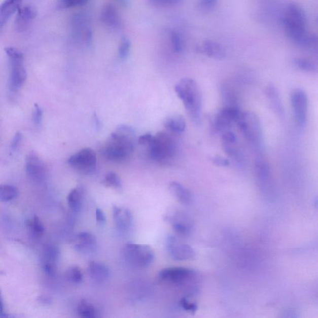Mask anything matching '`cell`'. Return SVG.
Wrapping results in <instances>:
<instances>
[{
	"label": "cell",
	"instance_id": "1",
	"mask_svg": "<svg viewBox=\"0 0 318 318\" xmlns=\"http://www.w3.org/2000/svg\"><path fill=\"white\" fill-rule=\"evenodd\" d=\"M136 135L133 128L127 125L118 126L107 141L103 156L110 161H125L133 153Z\"/></svg>",
	"mask_w": 318,
	"mask_h": 318
},
{
	"label": "cell",
	"instance_id": "2",
	"mask_svg": "<svg viewBox=\"0 0 318 318\" xmlns=\"http://www.w3.org/2000/svg\"><path fill=\"white\" fill-rule=\"evenodd\" d=\"M179 98L183 101L185 109L193 122H200L201 93L200 87L194 80L184 78L175 86Z\"/></svg>",
	"mask_w": 318,
	"mask_h": 318
},
{
	"label": "cell",
	"instance_id": "3",
	"mask_svg": "<svg viewBox=\"0 0 318 318\" xmlns=\"http://www.w3.org/2000/svg\"><path fill=\"white\" fill-rule=\"evenodd\" d=\"M284 23L287 34L291 40L298 44L306 43V16L299 5L295 4L288 5Z\"/></svg>",
	"mask_w": 318,
	"mask_h": 318
},
{
	"label": "cell",
	"instance_id": "4",
	"mask_svg": "<svg viewBox=\"0 0 318 318\" xmlns=\"http://www.w3.org/2000/svg\"><path fill=\"white\" fill-rule=\"evenodd\" d=\"M237 124L257 153L261 154L263 150V133L261 121L257 115L251 112L242 113Z\"/></svg>",
	"mask_w": 318,
	"mask_h": 318
},
{
	"label": "cell",
	"instance_id": "5",
	"mask_svg": "<svg viewBox=\"0 0 318 318\" xmlns=\"http://www.w3.org/2000/svg\"><path fill=\"white\" fill-rule=\"evenodd\" d=\"M148 146L149 157L155 161L163 164L170 162L176 154V143L173 138L165 132H159L154 135Z\"/></svg>",
	"mask_w": 318,
	"mask_h": 318
},
{
	"label": "cell",
	"instance_id": "6",
	"mask_svg": "<svg viewBox=\"0 0 318 318\" xmlns=\"http://www.w3.org/2000/svg\"><path fill=\"white\" fill-rule=\"evenodd\" d=\"M10 64V92L16 93L26 82L27 73L24 65V55L21 51L13 47L5 49Z\"/></svg>",
	"mask_w": 318,
	"mask_h": 318
},
{
	"label": "cell",
	"instance_id": "7",
	"mask_svg": "<svg viewBox=\"0 0 318 318\" xmlns=\"http://www.w3.org/2000/svg\"><path fill=\"white\" fill-rule=\"evenodd\" d=\"M124 256L129 263L135 267L145 268L152 264L154 253L150 246L129 243L124 249Z\"/></svg>",
	"mask_w": 318,
	"mask_h": 318
},
{
	"label": "cell",
	"instance_id": "8",
	"mask_svg": "<svg viewBox=\"0 0 318 318\" xmlns=\"http://www.w3.org/2000/svg\"><path fill=\"white\" fill-rule=\"evenodd\" d=\"M296 126L305 129L308 122L309 102L306 93L301 88L293 90L290 96Z\"/></svg>",
	"mask_w": 318,
	"mask_h": 318
},
{
	"label": "cell",
	"instance_id": "9",
	"mask_svg": "<svg viewBox=\"0 0 318 318\" xmlns=\"http://www.w3.org/2000/svg\"><path fill=\"white\" fill-rule=\"evenodd\" d=\"M68 164L79 172L89 175L96 170L97 165L96 154L92 149H83L69 157Z\"/></svg>",
	"mask_w": 318,
	"mask_h": 318
},
{
	"label": "cell",
	"instance_id": "10",
	"mask_svg": "<svg viewBox=\"0 0 318 318\" xmlns=\"http://www.w3.org/2000/svg\"><path fill=\"white\" fill-rule=\"evenodd\" d=\"M165 220L180 236H187L192 233L194 223L190 216L179 209H172L166 214Z\"/></svg>",
	"mask_w": 318,
	"mask_h": 318
},
{
	"label": "cell",
	"instance_id": "11",
	"mask_svg": "<svg viewBox=\"0 0 318 318\" xmlns=\"http://www.w3.org/2000/svg\"><path fill=\"white\" fill-rule=\"evenodd\" d=\"M196 272L185 267H170L160 271L159 278L165 284L182 286L195 278Z\"/></svg>",
	"mask_w": 318,
	"mask_h": 318
},
{
	"label": "cell",
	"instance_id": "12",
	"mask_svg": "<svg viewBox=\"0 0 318 318\" xmlns=\"http://www.w3.org/2000/svg\"><path fill=\"white\" fill-rule=\"evenodd\" d=\"M166 248L171 258L175 261H188L195 257V252L190 245L181 241L174 236L167 237Z\"/></svg>",
	"mask_w": 318,
	"mask_h": 318
},
{
	"label": "cell",
	"instance_id": "13",
	"mask_svg": "<svg viewBox=\"0 0 318 318\" xmlns=\"http://www.w3.org/2000/svg\"><path fill=\"white\" fill-rule=\"evenodd\" d=\"M25 168L27 176L37 183H42L48 176L45 164L34 152H29L26 159Z\"/></svg>",
	"mask_w": 318,
	"mask_h": 318
},
{
	"label": "cell",
	"instance_id": "14",
	"mask_svg": "<svg viewBox=\"0 0 318 318\" xmlns=\"http://www.w3.org/2000/svg\"><path fill=\"white\" fill-rule=\"evenodd\" d=\"M242 112L238 108L226 107L215 115L214 119V128L219 132L229 131L233 123H236L241 117Z\"/></svg>",
	"mask_w": 318,
	"mask_h": 318
},
{
	"label": "cell",
	"instance_id": "15",
	"mask_svg": "<svg viewBox=\"0 0 318 318\" xmlns=\"http://www.w3.org/2000/svg\"><path fill=\"white\" fill-rule=\"evenodd\" d=\"M256 173L260 187L264 192L273 189L272 171L269 164L262 159L257 160L255 165Z\"/></svg>",
	"mask_w": 318,
	"mask_h": 318
},
{
	"label": "cell",
	"instance_id": "16",
	"mask_svg": "<svg viewBox=\"0 0 318 318\" xmlns=\"http://www.w3.org/2000/svg\"><path fill=\"white\" fill-rule=\"evenodd\" d=\"M113 219L118 230L126 232L132 224V215L130 210L124 207L115 206L113 208Z\"/></svg>",
	"mask_w": 318,
	"mask_h": 318
},
{
	"label": "cell",
	"instance_id": "17",
	"mask_svg": "<svg viewBox=\"0 0 318 318\" xmlns=\"http://www.w3.org/2000/svg\"><path fill=\"white\" fill-rule=\"evenodd\" d=\"M37 15L38 12L34 7L29 5L21 7L18 10L16 16V29L19 31H24L28 27L30 22L37 17Z\"/></svg>",
	"mask_w": 318,
	"mask_h": 318
},
{
	"label": "cell",
	"instance_id": "18",
	"mask_svg": "<svg viewBox=\"0 0 318 318\" xmlns=\"http://www.w3.org/2000/svg\"><path fill=\"white\" fill-rule=\"evenodd\" d=\"M265 93L273 112L278 117L284 118L285 117L284 107L277 88L272 84L269 85L267 86Z\"/></svg>",
	"mask_w": 318,
	"mask_h": 318
},
{
	"label": "cell",
	"instance_id": "19",
	"mask_svg": "<svg viewBox=\"0 0 318 318\" xmlns=\"http://www.w3.org/2000/svg\"><path fill=\"white\" fill-rule=\"evenodd\" d=\"M170 192L180 203L184 205H189L193 200L192 192L184 186L183 185L178 182H172L168 187Z\"/></svg>",
	"mask_w": 318,
	"mask_h": 318
},
{
	"label": "cell",
	"instance_id": "20",
	"mask_svg": "<svg viewBox=\"0 0 318 318\" xmlns=\"http://www.w3.org/2000/svg\"><path fill=\"white\" fill-rule=\"evenodd\" d=\"M23 0H5L0 8V27L1 29L7 23L14 13L22 6Z\"/></svg>",
	"mask_w": 318,
	"mask_h": 318
},
{
	"label": "cell",
	"instance_id": "21",
	"mask_svg": "<svg viewBox=\"0 0 318 318\" xmlns=\"http://www.w3.org/2000/svg\"><path fill=\"white\" fill-rule=\"evenodd\" d=\"M237 142L236 135L230 130L222 133L223 148L226 154L229 157L236 158L237 155L239 154Z\"/></svg>",
	"mask_w": 318,
	"mask_h": 318
},
{
	"label": "cell",
	"instance_id": "22",
	"mask_svg": "<svg viewBox=\"0 0 318 318\" xmlns=\"http://www.w3.org/2000/svg\"><path fill=\"white\" fill-rule=\"evenodd\" d=\"M202 51L207 56L216 60H223L226 57V51L220 44L216 43L214 41L206 40L202 46Z\"/></svg>",
	"mask_w": 318,
	"mask_h": 318
},
{
	"label": "cell",
	"instance_id": "23",
	"mask_svg": "<svg viewBox=\"0 0 318 318\" xmlns=\"http://www.w3.org/2000/svg\"><path fill=\"white\" fill-rule=\"evenodd\" d=\"M88 272L94 280L103 282L109 278L110 270L106 265L96 261H91L88 264Z\"/></svg>",
	"mask_w": 318,
	"mask_h": 318
},
{
	"label": "cell",
	"instance_id": "24",
	"mask_svg": "<svg viewBox=\"0 0 318 318\" xmlns=\"http://www.w3.org/2000/svg\"><path fill=\"white\" fill-rule=\"evenodd\" d=\"M101 20L107 26L117 28L120 27L121 20L116 8L109 5L105 6L101 14Z\"/></svg>",
	"mask_w": 318,
	"mask_h": 318
},
{
	"label": "cell",
	"instance_id": "25",
	"mask_svg": "<svg viewBox=\"0 0 318 318\" xmlns=\"http://www.w3.org/2000/svg\"><path fill=\"white\" fill-rule=\"evenodd\" d=\"M168 131L175 134H182L186 129V121L181 115H172L165 118L163 123Z\"/></svg>",
	"mask_w": 318,
	"mask_h": 318
},
{
	"label": "cell",
	"instance_id": "26",
	"mask_svg": "<svg viewBox=\"0 0 318 318\" xmlns=\"http://www.w3.org/2000/svg\"><path fill=\"white\" fill-rule=\"evenodd\" d=\"M77 313L80 317L86 318H96L100 316L98 308L87 300H83L77 307Z\"/></svg>",
	"mask_w": 318,
	"mask_h": 318
},
{
	"label": "cell",
	"instance_id": "27",
	"mask_svg": "<svg viewBox=\"0 0 318 318\" xmlns=\"http://www.w3.org/2000/svg\"><path fill=\"white\" fill-rule=\"evenodd\" d=\"M77 240L76 247L79 250L92 248L96 244V237L88 232H81L79 233L77 236Z\"/></svg>",
	"mask_w": 318,
	"mask_h": 318
},
{
	"label": "cell",
	"instance_id": "28",
	"mask_svg": "<svg viewBox=\"0 0 318 318\" xmlns=\"http://www.w3.org/2000/svg\"><path fill=\"white\" fill-rule=\"evenodd\" d=\"M43 255L44 262L56 264L60 256L59 249L54 245H46L44 247Z\"/></svg>",
	"mask_w": 318,
	"mask_h": 318
},
{
	"label": "cell",
	"instance_id": "29",
	"mask_svg": "<svg viewBox=\"0 0 318 318\" xmlns=\"http://www.w3.org/2000/svg\"><path fill=\"white\" fill-rule=\"evenodd\" d=\"M26 226L29 229L30 233L35 237H41L45 231L43 223L37 216H34L31 220H27Z\"/></svg>",
	"mask_w": 318,
	"mask_h": 318
},
{
	"label": "cell",
	"instance_id": "30",
	"mask_svg": "<svg viewBox=\"0 0 318 318\" xmlns=\"http://www.w3.org/2000/svg\"><path fill=\"white\" fill-rule=\"evenodd\" d=\"M18 190L13 185H2L0 187V199L3 202L12 201L17 197Z\"/></svg>",
	"mask_w": 318,
	"mask_h": 318
},
{
	"label": "cell",
	"instance_id": "31",
	"mask_svg": "<svg viewBox=\"0 0 318 318\" xmlns=\"http://www.w3.org/2000/svg\"><path fill=\"white\" fill-rule=\"evenodd\" d=\"M68 206L74 211H79L82 205L81 193L78 189L72 190L67 196Z\"/></svg>",
	"mask_w": 318,
	"mask_h": 318
},
{
	"label": "cell",
	"instance_id": "32",
	"mask_svg": "<svg viewBox=\"0 0 318 318\" xmlns=\"http://www.w3.org/2000/svg\"><path fill=\"white\" fill-rule=\"evenodd\" d=\"M103 184L107 187H112L113 189H121L122 188V182L117 173L109 172L105 176Z\"/></svg>",
	"mask_w": 318,
	"mask_h": 318
},
{
	"label": "cell",
	"instance_id": "33",
	"mask_svg": "<svg viewBox=\"0 0 318 318\" xmlns=\"http://www.w3.org/2000/svg\"><path fill=\"white\" fill-rule=\"evenodd\" d=\"M294 63L298 68L303 71L314 72L317 69L316 65L313 62L303 58H297L294 60Z\"/></svg>",
	"mask_w": 318,
	"mask_h": 318
},
{
	"label": "cell",
	"instance_id": "34",
	"mask_svg": "<svg viewBox=\"0 0 318 318\" xmlns=\"http://www.w3.org/2000/svg\"><path fill=\"white\" fill-rule=\"evenodd\" d=\"M88 0H57V7L59 9H68L74 7L83 6Z\"/></svg>",
	"mask_w": 318,
	"mask_h": 318
},
{
	"label": "cell",
	"instance_id": "35",
	"mask_svg": "<svg viewBox=\"0 0 318 318\" xmlns=\"http://www.w3.org/2000/svg\"><path fill=\"white\" fill-rule=\"evenodd\" d=\"M131 48V43L129 39L123 38L120 43V47L118 49L119 57L121 59H126L128 57L130 50Z\"/></svg>",
	"mask_w": 318,
	"mask_h": 318
},
{
	"label": "cell",
	"instance_id": "36",
	"mask_svg": "<svg viewBox=\"0 0 318 318\" xmlns=\"http://www.w3.org/2000/svg\"><path fill=\"white\" fill-rule=\"evenodd\" d=\"M67 277L74 283H81L83 280V275L81 270L78 267H70L67 272Z\"/></svg>",
	"mask_w": 318,
	"mask_h": 318
},
{
	"label": "cell",
	"instance_id": "37",
	"mask_svg": "<svg viewBox=\"0 0 318 318\" xmlns=\"http://www.w3.org/2000/svg\"><path fill=\"white\" fill-rule=\"evenodd\" d=\"M170 41L172 44L173 51L176 53H180L183 49V44H182L181 37L178 32L172 31L170 32Z\"/></svg>",
	"mask_w": 318,
	"mask_h": 318
},
{
	"label": "cell",
	"instance_id": "38",
	"mask_svg": "<svg viewBox=\"0 0 318 318\" xmlns=\"http://www.w3.org/2000/svg\"><path fill=\"white\" fill-rule=\"evenodd\" d=\"M43 117V111L42 109L38 104H35L32 113V120L36 126H40L41 125Z\"/></svg>",
	"mask_w": 318,
	"mask_h": 318
},
{
	"label": "cell",
	"instance_id": "39",
	"mask_svg": "<svg viewBox=\"0 0 318 318\" xmlns=\"http://www.w3.org/2000/svg\"><path fill=\"white\" fill-rule=\"evenodd\" d=\"M180 305L185 311L191 312V313L192 312V313H195L196 310H197V305L195 303L191 302L187 298H182L181 301H180Z\"/></svg>",
	"mask_w": 318,
	"mask_h": 318
},
{
	"label": "cell",
	"instance_id": "40",
	"mask_svg": "<svg viewBox=\"0 0 318 318\" xmlns=\"http://www.w3.org/2000/svg\"><path fill=\"white\" fill-rule=\"evenodd\" d=\"M183 0H149L152 5L156 6L165 7L180 4Z\"/></svg>",
	"mask_w": 318,
	"mask_h": 318
},
{
	"label": "cell",
	"instance_id": "41",
	"mask_svg": "<svg viewBox=\"0 0 318 318\" xmlns=\"http://www.w3.org/2000/svg\"><path fill=\"white\" fill-rule=\"evenodd\" d=\"M43 269L46 274L50 277H52L56 273V266L55 264L47 263V262H44Z\"/></svg>",
	"mask_w": 318,
	"mask_h": 318
},
{
	"label": "cell",
	"instance_id": "42",
	"mask_svg": "<svg viewBox=\"0 0 318 318\" xmlns=\"http://www.w3.org/2000/svg\"><path fill=\"white\" fill-rule=\"evenodd\" d=\"M211 160L214 164L218 167H227L229 165V160L221 156H215Z\"/></svg>",
	"mask_w": 318,
	"mask_h": 318
},
{
	"label": "cell",
	"instance_id": "43",
	"mask_svg": "<svg viewBox=\"0 0 318 318\" xmlns=\"http://www.w3.org/2000/svg\"><path fill=\"white\" fill-rule=\"evenodd\" d=\"M153 135H152L150 133H146L140 135V136L138 138V143H139L140 145L148 146L151 142L152 140H153Z\"/></svg>",
	"mask_w": 318,
	"mask_h": 318
},
{
	"label": "cell",
	"instance_id": "44",
	"mask_svg": "<svg viewBox=\"0 0 318 318\" xmlns=\"http://www.w3.org/2000/svg\"><path fill=\"white\" fill-rule=\"evenodd\" d=\"M22 140V134L21 132H18L14 137L12 140V145H11V151L15 152L18 149L19 143Z\"/></svg>",
	"mask_w": 318,
	"mask_h": 318
},
{
	"label": "cell",
	"instance_id": "45",
	"mask_svg": "<svg viewBox=\"0 0 318 318\" xmlns=\"http://www.w3.org/2000/svg\"><path fill=\"white\" fill-rule=\"evenodd\" d=\"M96 220L98 223L103 224L106 222V215L100 208H97L96 210Z\"/></svg>",
	"mask_w": 318,
	"mask_h": 318
},
{
	"label": "cell",
	"instance_id": "46",
	"mask_svg": "<svg viewBox=\"0 0 318 318\" xmlns=\"http://www.w3.org/2000/svg\"><path fill=\"white\" fill-rule=\"evenodd\" d=\"M217 2V0H201V5L205 9L211 10L215 7Z\"/></svg>",
	"mask_w": 318,
	"mask_h": 318
},
{
	"label": "cell",
	"instance_id": "47",
	"mask_svg": "<svg viewBox=\"0 0 318 318\" xmlns=\"http://www.w3.org/2000/svg\"><path fill=\"white\" fill-rule=\"evenodd\" d=\"M38 302L43 304L44 305H51L52 302L51 298L46 297V296H41V297L38 298Z\"/></svg>",
	"mask_w": 318,
	"mask_h": 318
},
{
	"label": "cell",
	"instance_id": "48",
	"mask_svg": "<svg viewBox=\"0 0 318 318\" xmlns=\"http://www.w3.org/2000/svg\"><path fill=\"white\" fill-rule=\"evenodd\" d=\"M94 121H95V125L96 126V128H100V127H101L100 121H99V119L98 118L97 116H96V115H95V116H94Z\"/></svg>",
	"mask_w": 318,
	"mask_h": 318
},
{
	"label": "cell",
	"instance_id": "49",
	"mask_svg": "<svg viewBox=\"0 0 318 318\" xmlns=\"http://www.w3.org/2000/svg\"><path fill=\"white\" fill-rule=\"evenodd\" d=\"M117 1L124 5V6H127L129 4V0H117Z\"/></svg>",
	"mask_w": 318,
	"mask_h": 318
},
{
	"label": "cell",
	"instance_id": "50",
	"mask_svg": "<svg viewBox=\"0 0 318 318\" xmlns=\"http://www.w3.org/2000/svg\"><path fill=\"white\" fill-rule=\"evenodd\" d=\"M315 204H318V199H317V200L316 201V203H315ZM318 207V206H317Z\"/></svg>",
	"mask_w": 318,
	"mask_h": 318
}]
</instances>
